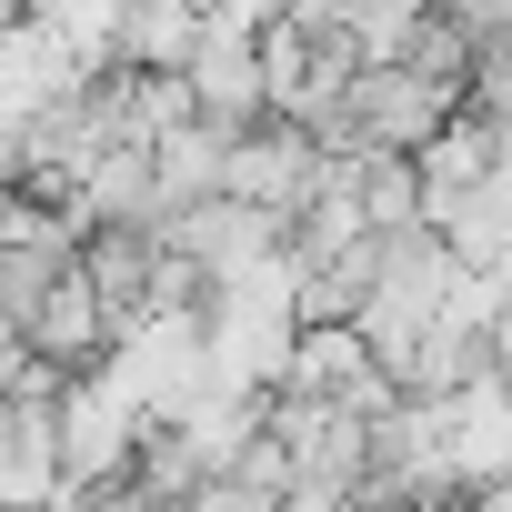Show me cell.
<instances>
[{
    "label": "cell",
    "instance_id": "cell-1",
    "mask_svg": "<svg viewBox=\"0 0 512 512\" xmlns=\"http://www.w3.org/2000/svg\"><path fill=\"white\" fill-rule=\"evenodd\" d=\"M141 402L91 362V372H71L61 382V502H81V492H121L131 502V442H141Z\"/></svg>",
    "mask_w": 512,
    "mask_h": 512
},
{
    "label": "cell",
    "instance_id": "cell-2",
    "mask_svg": "<svg viewBox=\"0 0 512 512\" xmlns=\"http://www.w3.org/2000/svg\"><path fill=\"white\" fill-rule=\"evenodd\" d=\"M191 101L221 121V131H251L272 111V81H262V31H231V21H201V51H191Z\"/></svg>",
    "mask_w": 512,
    "mask_h": 512
},
{
    "label": "cell",
    "instance_id": "cell-3",
    "mask_svg": "<svg viewBox=\"0 0 512 512\" xmlns=\"http://www.w3.org/2000/svg\"><path fill=\"white\" fill-rule=\"evenodd\" d=\"M111 332H121V322H111V302L91 292V272H81V262H71V272L41 292V312H31V352H51L61 372H91V362L111 352Z\"/></svg>",
    "mask_w": 512,
    "mask_h": 512
},
{
    "label": "cell",
    "instance_id": "cell-4",
    "mask_svg": "<svg viewBox=\"0 0 512 512\" xmlns=\"http://www.w3.org/2000/svg\"><path fill=\"white\" fill-rule=\"evenodd\" d=\"M362 211L372 221H422V161L412 151H362Z\"/></svg>",
    "mask_w": 512,
    "mask_h": 512
}]
</instances>
